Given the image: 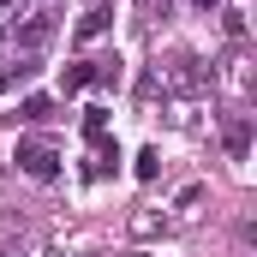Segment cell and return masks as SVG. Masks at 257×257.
<instances>
[{"label":"cell","instance_id":"obj_1","mask_svg":"<svg viewBox=\"0 0 257 257\" xmlns=\"http://www.w3.org/2000/svg\"><path fill=\"white\" fill-rule=\"evenodd\" d=\"M156 84H162L168 96H203V90L215 84V66H203L197 54H180V60L156 66Z\"/></svg>","mask_w":257,"mask_h":257},{"label":"cell","instance_id":"obj_2","mask_svg":"<svg viewBox=\"0 0 257 257\" xmlns=\"http://www.w3.org/2000/svg\"><path fill=\"white\" fill-rule=\"evenodd\" d=\"M12 162L30 174V180H60V156H54V144H42V138H18V150H12Z\"/></svg>","mask_w":257,"mask_h":257},{"label":"cell","instance_id":"obj_3","mask_svg":"<svg viewBox=\"0 0 257 257\" xmlns=\"http://www.w3.org/2000/svg\"><path fill=\"white\" fill-rule=\"evenodd\" d=\"M221 144H227V156H233V162H245V156H251V120H245V114H233V120L221 126Z\"/></svg>","mask_w":257,"mask_h":257},{"label":"cell","instance_id":"obj_4","mask_svg":"<svg viewBox=\"0 0 257 257\" xmlns=\"http://www.w3.org/2000/svg\"><path fill=\"white\" fill-rule=\"evenodd\" d=\"M108 24H114V6H90V12L78 18V42H90V36H102Z\"/></svg>","mask_w":257,"mask_h":257},{"label":"cell","instance_id":"obj_5","mask_svg":"<svg viewBox=\"0 0 257 257\" xmlns=\"http://www.w3.org/2000/svg\"><path fill=\"white\" fill-rule=\"evenodd\" d=\"M48 36H54V12H36V18L18 30V42H24V48H42Z\"/></svg>","mask_w":257,"mask_h":257},{"label":"cell","instance_id":"obj_6","mask_svg":"<svg viewBox=\"0 0 257 257\" xmlns=\"http://www.w3.org/2000/svg\"><path fill=\"white\" fill-rule=\"evenodd\" d=\"M18 114H24L30 126H48V120H54V102H48V96H24V108H18Z\"/></svg>","mask_w":257,"mask_h":257},{"label":"cell","instance_id":"obj_7","mask_svg":"<svg viewBox=\"0 0 257 257\" xmlns=\"http://www.w3.org/2000/svg\"><path fill=\"white\" fill-rule=\"evenodd\" d=\"M221 30H227L233 42H245V30H251V24H245V6H221Z\"/></svg>","mask_w":257,"mask_h":257},{"label":"cell","instance_id":"obj_8","mask_svg":"<svg viewBox=\"0 0 257 257\" xmlns=\"http://www.w3.org/2000/svg\"><path fill=\"white\" fill-rule=\"evenodd\" d=\"M60 90L72 96V90H90V60H78V66H66V78H60Z\"/></svg>","mask_w":257,"mask_h":257},{"label":"cell","instance_id":"obj_9","mask_svg":"<svg viewBox=\"0 0 257 257\" xmlns=\"http://www.w3.org/2000/svg\"><path fill=\"white\" fill-rule=\"evenodd\" d=\"M84 138H108V108H84Z\"/></svg>","mask_w":257,"mask_h":257},{"label":"cell","instance_id":"obj_10","mask_svg":"<svg viewBox=\"0 0 257 257\" xmlns=\"http://www.w3.org/2000/svg\"><path fill=\"white\" fill-rule=\"evenodd\" d=\"M156 227H162V215H156V209H138V215H132V233H138V239H150Z\"/></svg>","mask_w":257,"mask_h":257},{"label":"cell","instance_id":"obj_11","mask_svg":"<svg viewBox=\"0 0 257 257\" xmlns=\"http://www.w3.org/2000/svg\"><path fill=\"white\" fill-rule=\"evenodd\" d=\"M162 174V156L156 150H138V180H156Z\"/></svg>","mask_w":257,"mask_h":257},{"label":"cell","instance_id":"obj_12","mask_svg":"<svg viewBox=\"0 0 257 257\" xmlns=\"http://www.w3.org/2000/svg\"><path fill=\"white\" fill-rule=\"evenodd\" d=\"M192 6H203V12H215V6H221V0H192Z\"/></svg>","mask_w":257,"mask_h":257}]
</instances>
